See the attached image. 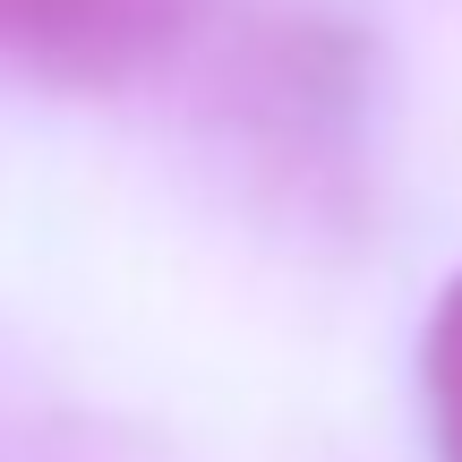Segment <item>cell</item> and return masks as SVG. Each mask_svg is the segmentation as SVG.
Listing matches in <instances>:
<instances>
[{"label": "cell", "instance_id": "obj_1", "mask_svg": "<svg viewBox=\"0 0 462 462\" xmlns=\"http://www.w3.org/2000/svg\"><path fill=\"white\" fill-rule=\"evenodd\" d=\"M189 0H0V60L60 86H103L171 43Z\"/></svg>", "mask_w": 462, "mask_h": 462}, {"label": "cell", "instance_id": "obj_2", "mask_svg": "<svg viewBox=\"0 0 462 462\" xmlns=\"http://www.w3.org/2000/svg\"><path fill=\"white\" fill-rule=\"evenodd\" d=\"M420 377H429V420H437V454L462 462V274L446 282L429 317V351H420Z\"/></svg>", "mask_w": 462, "mask_h": 462}]
</instances>
